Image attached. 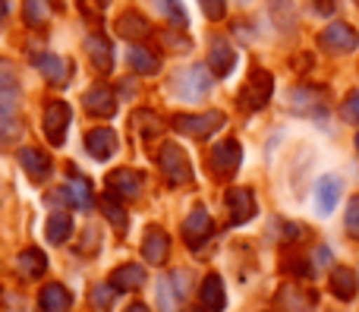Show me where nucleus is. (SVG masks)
Wrapping results in <instances>:
<instances>
[{"mask_svg":"<svg viewBox=\"0 0 359 312\" xmlns=\"http://www.w3.org/2000/svg\"><path fill=\"white\" fill-rule=\"evenodd\" d=\"M211 88V73L205 67H189V69H180V73L170 79L168 92L177 95L180 101H196L205 98Z\"/></svg>","mask_w":359,"mask_h":312,"instance_id":"nucleus-1","label":"nucleus"},{"mask_svg":"<svg viewBox=\"0 0 359 312\" xmlns=\"http://www.w3.org/2000/svg\"><path fill=\"white\" fill-rule=\"evenodd\" d=\"M170 126H174L177 133H183V136H192V139H208V136H215V133L224 126V114H221V111H205V114H177V117L170 120Z\"/></svg>","mask_w":359,"mask_h":312,"instance_id":"nucleus-2","label":"nucleus"},{"mask_svg":"<svg viewBox=\"0 0 359 312\" xmlns=\"http://www.w3.org/2000/svg\"><path fill=\"white\" fill-rule=\"evenodd\" d=\"M271 92H274V76L268 73V69L255 67L240 92V104L246 107V111H262V107L271 101Z\"/></svg>","mask_w":359,"mask_h":312,"instance_id":"nucleus-3","label":"nucleus"},{"mask_svg":"<svg viewBox=\"0 0 359 312\" xmlns=\"http://www.w3.org/2000/svg\"><path fill=\"white\" fill-rule=\"evenodd\" d=\"M318 48H325L328 54H350L359 48V35L347 22H328L318 35Z\"/></svg>","mask_w":359,"mask_h":312,"instance_id":"nucleus-4","label":"nucleus"},{"mask_svg":"<svg viewBox=\"0 0 359 312\" xmlns=\"http://www.w3.org/2000/svg\"><path fill=\"white\" fill-rule=\"evenodd\" d=\"M158 161H161V170H164V177H168V183H174V186H183V183L192 180L189 158H186V151L180 149L177 142L164 145L161 155H158Z\"/></svg>","mask_w":359,"mask_h":312,"instance_id":"nucleus-5","label":"nucleus"},{"mask_svg":"<svg viewBox=\"0 0 359 312\" xmlns=\"http://www.w3.org/2000/svg\"><path fill=\"white\" fill-rule=\"evenodd\" d=\"M328 290L334 300L353 303L359 297V271L353 265H334V269L328 271Z\"/></svg>","mask_w":359,"mask_h":312,"instance_id":"nucleus-6","label":"nucleus"},{"mask_svg":"<svg viewBox=\"0 0 359 312\" xmlns=\"http://www.w3.org/2000/svg\"><path fill=\"white\" fill-rule=\"evenodd\" d=\"M344 199V180L337 174H322L316 180V212L322 215V218H328V215H334V208L341 205Z\"/></svg>","mask_w":359,"mask_h":312,"instance_id":"nucleus-7","label":"nucleus"},{"mask_svg":"<svg viewBox=\"0 0 359 312\" xmlns=\"http://www.w3.org/2000/svg\"><path fill=\"white\" fill-rule=\"evenodd\" d=\"M240 161H243V149L236 139H227V142L215 145V151H211V170L221 180H230L240 170Z\"/></svg>","mask_w":359,"mask_h":312,"instance_id":"nucleus-8","label":"nucleus"},{"mask_svg":"<svg viewBox=\"0 0 359 312\" xmlns=\"http://www.w3.org/2000/svg\"><path fill=\"white\" fill-rule=\"evenodd\" d=\"M69 120H73V111H69V104H63V101H50V104L44 107V136L50 139V145H63Z\"/></svg>","mask_w":359,"mask_h":312,"instance_id":"nucleus-9","label":"nucleus"},{"mask_svg":"<svg viewBox=\"0 0 359 312\" xmlns=\"http://www.w3.org/2000/svg\"><path fill=\"white\" fill-rule=\"evenodd\" d=\"M224 202H227V212H230V224H246V221H252L255 212H259V205H255V193L246 189V186L227 189Z\"/></svg>","mask_w":359,"mask_h":312,"instance_id":"nucleus-10","label":"nucleus"},{"mask_svg":"<svg viewBox=\"0 0 359 312\" xmlns=\"http://www.w3.org/2000/svg\"><path fill=\"white\" fill-rule=\"evenodd\" d=\"M215 233V224H211V215L205 212L202 205L198 208H192L189 215H186V221H183V240H186V246L189 250H198V246L205 243V240Z\"/></svg>","mask_w":359,"mask_h":312,"instance_id":"nucleus-11","label":"nucleus"},{"mask_svg":"<svg viewBox=\"0 0 359 312\" xmlns=\"http://www.w3.org/2000/svg\"><path fill=\"white\" fill-rule=\"evenodd\" d=\"M32 63H35V69H41V76L50 82V86H67L69 76H73V63L63 60V57L50 54V50H44V54H35L32 57Z\"/></svg>","mask_w":359,"mask_h":312,"instance_id":"nucleus-12","label":"nucleus"},{"mask_svg":"<svg viewBox=\"0 0 359 312\" xmlns=\"http://www.w3.org/2000/svg\"><path fill=\"white\" fill-rule=\"evenodd\" d=\"M82 104H86V111L92 114V117H114V111H117V92H114L107 82H98V86H92L86 92V98H82Z\"/></svg>","mask_w":359,"mask_h":312,"instance_id":"nucleus-13","label":"nucleus"},{"mask_svg":"<svg viewBox=\"0 0 359 312\" xmlns=\"http://www.w3.org/2000/svg\"><path fill=\"white\" fill-rule=\"evenodd\" d=\"M50 202H67V205L86 212V208L92 205V186H88V180L76 177V170H73V177L67 180V186L57 189V193H50Z\"/></svg>","mask_w":359,"mask_h":312,"instance_id":"nucleus-14","label":"nucleus"},{"mask_svg":"<svg viewBox=\"0 0 359 312\" xmlns=\"http://www.w3.org/2000/svg\"><path fill=\"white\" fill-rule=\"evenodd\" d=\"M318 297L312 290H306L299 281H287L284 287L278 290V303L287 312H309V306H316Z\"/></svg>","mask_w":359,"mask_h":312,"instance_id":"nucleus-15","label":"nucleus"},{"mask_svg":"<svg viewBox=\"0 0 359 312\" xmlns=\"http://www.w3.org/2000/svg\"><path fill=\"white\" fill-rule=\"evenodd\" d=\"M107 189L117 193L120 199H136L142 193V174H136L133 168H120L107 174Z\"/></svg>","mask_w":359,"mask_h":312,"instance_id":"nucleus-16","label":"nucleus"},{"mask_svg":"<svg viewBox=\"0 0 359 312\" xmlns=\"http://www.w3.org/2000/svg\"><path fill=\"white\" fill-rule=\"evenodd\" d=\"M86 149L95 161H107L117 149V133L107 130V126H95V130L86 133Z\"/></svg>","mask_w":359,"mask_h":312,"instance_id":"nucleus-17","label":"nucleus"},{"mask_svg":"<svg viewBox=\"0 0 359 312\" xmlns=\"http://www.w3.org/2000/svg\"><path fill=\"white\" fill-rule=\"evenodd\" d=\"M142 256L149 265H164L170 256V237L161 231V227H149L142 240Z\"/></svg>","mask_w":359,"mask_h":312,"instance_id":"nucleus-18","label":"nucleus"},{"mask_svg":"<svg viewBox=\"0 0 359 312\" xmlns=\"http://www.w3.org/2000/svg\"><path fill=\"white\" fill-rule=\"evenodd\" d=\"M290 107L299 114H322L325 117V92L322 88H309L299 86L290 92Z\"/></svg>","mask_w":359,"mask_h":312,"instance_id":"nucleus-19","label":"nucleus"},{"mask_svg":"<svg viewBox=\"0 0 359 312\" xmlns=\"http://www.w3.org/2000/svg\"><path fill=\"white\" fill-rule=\"evenodd\" d=\"M208 67H211V76H230V73H233V67H236V50L230 48L224 38H215V41H211Z\"/></svg>","mask_w":359,"mask_h":312,"instance_id":"nucleus-20","label":"nucleus"},{"mask_svg":"<svg viewBox=\"0 0 359 312\" xmlns=\"http://www.w3.org/2000/svg\"><path fill=\"white\" fill-rule=\"evenodd\" d=\"M86 50H88V60H92V67L98 69V73H111L114 69V50H111V44H107L104 35H88Z\"/></svg>","mask_w":359,"mask_h":312,"instance_id":"nucleus-21","label":"nucleus"},{"mask_svg":"<svg viewBox=\"0 0 359 312\" xmlns=\"http://www.w3.org/2000/svg\"><path fill=\"white\" fill-rule=\"evenodd\" d=\"M198 300L208 312H221L227 306V290H224V281L221 275H208L202 281V290H198Z\"/></svg>","mask_w":359,"mask_h":312,"instance_id":"nucleus-22","label":"nucleus"},{"mask_svg":"<svg viewBox=\"0 0 359 312\" xmlns=\"http://www.w3.org/2000/svg\"><path fill=\"white\" fill-rule=\"evenodd\" d=\"M38 303H41V312H67L73 306V294L63 284H44Z\"/></svg>","mask_w":359,"mask_h":312,"instance_id":"nucleus-23","label":"nucleus"},{"mask_svg":"<svg viewBox=\"0 0 359 312\" xmlns=\"http://www.w3.org/2000/svg\"><path fill=\"white\" fill-rule=\"evenodd\" d=\"M19 161H22L29 180H35V183H41L44 177L50 174V158L44 149H22L19 151Z\"/></svg>","mask_w":359,"mask_h":312,"instance_id":"nucleus-24","label":"nucleus"},{"mask_svg":"<svg viewBox=\"0 0 359 312\" xmlns=\"http://www.w3.org/2000/svg\"><path fill=\"white\" fill-rule=\"evenodd\" d=\"M180 271L174 278H161L158 281V306L161 312H180V297H183V284H180Z\"/></svg>","mask_w":359,"mask_h":312,"instance_id":"nucleus-25","label":"nucleus"},{"mask_svg":"<svg viewBox=\"0 0 359 312\" xmlns=\"http://www.w3.org/2000/svg\"><path fill=\"white\" fill-rule=\"evenodd\" d=\"M111 284L120 290V294H126V290H139L145 284V269L142 265H136V262L120 265V269L111 275Z\"/></svg>","mask_w":359,"mask_h":312,"instance_id":"nucleus-26","label":"nucleus"},{"mask_svg":"<svg viewBox=\"0 0 359 312\" xmlns=\"http://www.w3.org/2000/svg\"><path fill=\"white\" fill-rule=\"evenodd\" d=\"M126 57H130V67L136 69V73H142V76H151V73H158V69H161V57H158L155 50L142 48V44H133Z\"/></svg>","mask_w":359,"mask_h":312,"instance_id":"nucleus-27","label":"nucleus"},{"mask_svg":"<svg viewBox=\"0 0 359 312\" xmlns=\"http://www.w3.org/2000/svg\"><path fill=\"white\" fill-rule=\"evenodd\" d=\"M16 269H19V275H22V278L35 281V278L44 275V269H48V259H44L41 250H25V252H19Z\"/></svg>","mask_w":359,"mask_h":312,"instance_id":"nucleus-28","label":"nucleus"},{"mask_svg":"<svg viewBox=\"0 0 359 312\" xmlns=\"http://www.w3.org/2000/svg\"><path fill=\"white\" fill-rule=\"evenodd\" d=\"M19 133H22V123H19L16 107H0V149L16 145Z\"/></svg>","mask_w":359,"mask_h":312,"instance_id":"nucleus-29","label":"nucleus"},{"mask_svg":"<svg viewBox=\"0 0 359 312\" xmlns=\"http://www.w3.org/2000/svg\"><path fill=\"white\" fill-rule=\"evenodd\" d=\"M117 32H120V38H126V41H142V38L149 35V22H145V16H139V13L130 10L117 19Z\"/></svg>","mask_w":359,"mask_h":312,"instance_id":"nucleus-30","label":"nucleus"},{"mask_svg":"<svg viewBox=\"0 0 359 312\" xmlns=\"http://www.w3.org/2000/svg\"><path fill=\"white\" fill-rule=\"evenodd\" d=\"M44 231H48V240L54 246L67 243L73 237V218H69V212H54L48 218V224H44Z\"/></svg>","mask_w":359,"mask_h":312,"instance_id":"nucleus-31","label":"nucleus"},{"mask_svg":"<svg viewBox=\"0 0 359 312\" xmlns=\"http://www.w3.org/2000/svg\"><path fill=\"white\" fill-rule=\"evenodd\" d=\"M98 205H101V212H104V218L111 221V224L117 227L120 233H123V231H126V224H130V218H126V208L120 205L117 193H111V189H107V193L98 199Z\"/></svg>","mask_w":359,"mask_h":312,"instance_id":"nucleus-32","label":"nucleus"},{"mask_svg":"<svg viewBox=\"0 0 359 312\" xmlns=\"http://www.w3.org/2000/svg\"><path fill=\"white\" fill-rule=\"evenodd\" d=\"M22 16H25V25L41 29V25L50 19V0H25V4H22Z\"/></svg>","mask_w":359,"mask_h":312,"instance_id":"nucleus-33","label":"nucleus"},{"mask_svg":"<svg viewBox=\"0 0 359 312\" xmlns=\"http://www.w3.org/2000/svg\"><path fill=\"white\" fill-rule=\"evenodd\" d=\"M133 120L139 123V133H142L145 139H151V136H161L164 130H168V123H164L161 117H158L155 111H136L133 114Z\"/></svg>","mask_w":359,"mask_h":312,"instance_id":"nucleus-34","label":"nucleus"},{"mask_svg":"<svg viewBox=\"0 0 359 312\" xmlns=\"http://www.w3.org/2000/svg\"><path fill=\"white\" fill-rule=\"evenodd\" d=\"M271 19L278 22V29H293V22H297V13H293V4L290 0H271Z\"/></svg>","mask_w":359,"mask_h":312,"instance_id":"nucleus-35","label":"nucleus"},{"mask_svg":"<svg viewBox=\"0 0 359 312\" xmlns=\"http://www.w3.org/2000/svg\"><path fill=\"white\" fill-rule=\"evenodd\" d=\"M344 231H347L350 240L359 243V196H350L347 212H344Z\"/></svg>","mask_w":359,"mask_h":312,"instance_id":"nucleus-36","label":"nucleus"},{"mask_svg":"<svg viewBox=\"0 0 359 312\" xmlns=\"http://www.w3.org/2000/svg\"><path fill=\"white\" fill-rule=\"evenodd\" d=\"M155 4H158V10H161V16H168L177 29L186 25V13H183V6H180V0H155Z\"/></svg>","mask_w":359,"mask_h":312,"instance_id":"nucleus-37","label":"nucleus"},{"mask_svg":"<svg viewBox=\"0 0 359 312\" xmlns=\"http://www.w3.org/2000/svg\"><path fill=\"white\" fill-rule=\"evenodd\" d=\"M117 294H120V290L114 287V284H98V287L92 290V300H95V306L111 309V306H114V300H117Z\"/></svg>","mask_w":359,"mask_h":312,"instance_id":"nucleus-38","label":"nucleus"},{"mask_svg":"<svg viewBox=\"0 0 359 312\" xmlns=\"http://www.w3.org/2000/svg\"><path fill=\"white\" fill-rule=\"evenodd\" d=\"M0 88H6V92H19V82H16V73H13L10 60H0Z\"/></svg>","mask_w":359,"mask_h":312,"instance_id":"nucleus-39","label":"nucleus"},{"mask_svg":"<svg viewBox=\"0 0 359 312\" xmlns=\"http://www.w3.org/2000/svg\"><path fill=\"white\" fill-rule=\"evenodd\" d=\"M341 114H344V120H350V123H359V92H350L347 95Z\"/></svg>","mask_w":359,"mask_h":312,"instance_id":"nucleus-40","label":"nucleus"},{"mask_svg":"<svg viewBox=\"0 0 359 312\" xmlns=\"http://www.w3.org/2000/svg\"><path fill=\"white\" fill-rule=\"evenodd\" d=\"M312 265H316V271L318 269H334V259H331V250L328 246H316V252H312Z\"/></svg>","mask_w":359,"mask_h":312,"instance_id":"nucleus-41","label":"nucleus"},{"mask_svg":"<svg viewBox=\"0 0 359 312\" xmlns=\"http://www.w3.org/2000/svg\"><path fill=\"white\" fill-rule=\"evenodd\" d=\"M198 4H202V10L208 19H221L224 13H227V4H224V0H198Z\"/></svg>","mask_w":359,"mask_h":312,"instance_id":"nucleus-42","label":"nucleus"},{"mask_svg":"<svg viewBox=\"0 0 359 312\" xmlns=\"http://www.w3.org/2000/svg\"><path fill=\"white\" fill-rule=\"evenodd\" d=\"M334 0H316V10L318 13H325V16H331V13H334Z\"/></svg>","mask_w":359,"mask_h":312,"instance_id":"nucleus-43","label":"nucleus"},{"mask_svg":"<svg viewBox=\"0 0 359 312\" xmlns=\"http://www.w3.org/2000/svg\"><path fill=\"white\" fill-rule=\"evenodd\" d=\"M123 312H151V309L145 306V303H130V306H126Z\"/></svg>","mask_w":359,"mask_h":312,"instance_id":"nucleus-44","label":"nucleus"},{"mask_svg":"<svg viewBox=\"0 0 359 312\" xmlns=\"http://www.w3.org/2000/svg\"><path fill=\"white\" fill-rule=\"evenodd\" d=\"M6 16V0H0V19Z\"/></svg>","mask_w":359,"mask_h":312,"instance_id":"nucleus-45","label":"nucleus"},{"mask_svg":"<svg viewBox=\"0 0 359 312\" xmlns=\"http://www.w3.org/2000/svg\"><path fill=\"white\" fill-rule=\"evenodd\" d=\"M353 145H356V155H359V130H356V139H353Z\"/></svg>","mask_w":359,"mask_h":312,"instance_id":"nucleus-46","label":"nucleus"},{"mask_svg":"<svg viewBox=\"0 0 359 312\" xmlns=\"http://www.w3.org/2000/svg\"><path fill=\"white\" fill-rule=\"evenodd\" d=\"M192 312H208V309H192Z\"/></svg>","mask_w":359,"mask_h":312,"instance_id":"nucleus-47","label":"nucleus"},{"mask_svg":"<svg viewBox=\"0 0 359 312\" xmlns=\"http://www.w3.org/2000/svg\"><path fill=\"white\" fill-rule=\"evenodd\" d=\"M98 4H101V6H104V4H107V0H98Z\"/></svg>","mask_w":359,"mask_h":312,"instance_id":"nucleus-48","label":"nucleus"},{"mask_svg":"<svg viewBox=\"0 0 359 312\" xmlns=\"http://www.w3.org/2000/svg\"><path fill=\"white\" fill-rule=\"evenodd\" d=\"M356 4H359V0H356Z\"/></svg>","mask_w":359,"mask_h":312,"instance_id":"nucleus-49","label":"nucleus"}]
</instances>
